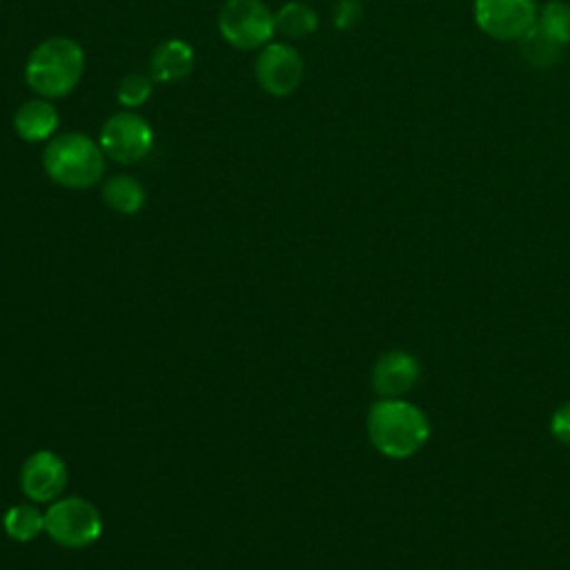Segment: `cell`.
<instances>
[{
	"mask_svg": "<svg viewBox=\"0 0 570 570\" xmlns=\"http://www.w3.org/2000/svg\"><path fill=\"white\" fill-rule=\"evenodd\" d=\"M534 27L559 47H566L570 42V4L563 0H548L539 7Z\"/></svg>",
	"mask_w": 570,
	"mask_h": 570,
	"instance_id": "2e32d148",
	"label": "cell"
},
{
	"mask_svg": "<svg viewBox=\"0 0 570 570\" xmlns=\"http://www.w3.org/2000/svg\"><path fill=\"white\" fill-rule=\"evenodd\" d=\"M45 532L62 548H87L100 539L102 517L82 497H60L45 510Z\"/></svg>",
	"mask_w": 570,
	"mask_h": 570,
	"instance_id": "277c9868",
	"label": "cell"
},
{
	"mask_svg": "<svg viewBox=\"0 0 570 570\" xmlns=\"http://www.w3.org/2000/svg\"><path fill=\"white\" fill-rule=\"evenodd\" d=\"M47 176L69 189L94 187L105 174V154L96 140L85 134L56 136L42 154Z\"/></svg>",
	"mask_w": 570,
	"mask_h": 570,
	"instance_id": "3957f363",
	"label": "cell"
},
{
	"mask_svg": "<svg viewBox=\"0 0 570 570\" xmlns=\"http://www.w3.org/2000/svg\"><path fill=\"white\" fill-rule=\"evenodd\" d=\"M194 67V49L185 40H165L151 56V78L158 82H178L189 76Z\"/></svg>",
	"mask_w": 570,
	"mask_h": 570,
	"instance_id": "7c38bea8",
	"label": "cell"
},
{
	"mask_svg": "<svg viewBox=\"0 0 570 570\" xmlns=\"http://www.w3.org/2000/svg\"><path fill=\"white\" fill-rule=\"evenodd\" d=\"M534 0H474L476 27L501 42H519L537 24Z\"/></svg>",
	"mask_w": 570,
	"mask_h": 570,
	"instance_id": "8992f818",
	"label": "cell"
},
{
	"mask_svg": "<svg viewBox=\"0 0 570 570\" xmlns=\"http://www.w3.org/2000/svg\"><path fill=\"white\" fill-rule=\"evenodd\" d=\"M550 434L563 443V445H570V401L561 403L552 416H550Z\"/></svg>",
	"mask_w": 570,
	"mask_h": 570,
	"instance_id": "ffe728a7",
	"label": "cell"
},
{
	"mask_svg": "<svg viewBox=\"0 0 570 570\" xmlns=\"http://www.w3.org/2000/svg\"><path fill=\"white\" fill-rule=\"evenodd\" d=\"M98 145L111 160L120 165H134L151 151L154 131L142 116L134 111H120L105 120Z\"/></svg>",
	"mask_w": 570,
	"mask_h": 570,
	"instance_id": "52a82bcc",
	"label": "cell"
},
{
	"mask_svg": "<svg viewBox=\"0 0 570 570\" xmlns=\"http://www.w3.org/2000/svg\"><path fill=\"white\" fill-rule=\"evenodd\" d=\"M2 528L18 543L33 541L45 532V512L36 503H18L4 512Z\"/></svg>",
	"mask_w": 570,
	"mask_h": 570,
	"instance_id": "5bb4252c",
	"label": "cell"
},
{
	"mask_svg": "<svg viewBox=\"0 0 570 570\" xmlns=\"http://www.w3.org/2000/svg\"><path fill=\"white\" fill-rule=\"evenodd\" d=\"M421 379V365L405 350L383 352L372 365V390L381 399H401Z\"/></svg>",
	"mask_w": 570,
	"mask_h": 570,
	"instance_id": "30bf717a",
	"label": "cell"
},
{
	"mask_svg": "<svg viewBox=\"0 0 570 570\" xmlns=\"http://www.w3.org/2000/svg\"><path fill=\"white\" fill-rule=\"evenodd\" d=\"M85 69L82 47L71 38H47L40 42L27 60V85L45 98L67 96L80 80Z\"/></svg>",
	"mask_w": 570,
	"mask_h": 570,
	"instance_id": "7a4b0ae2",
	"label": "cell"
},
{
	"mask_svg": "<svg viewBox=\"0 0 570 570\" xmlns=\"http://www.w3.org/2000/svg\"><path fill=\"white\" fill-rule=\"evenodd\" d=\"M220 36L236 49H258L276 31L274 13L261 0H227L218 13Z\"/></svg>",
	"mask_w": 570,
	"mask_h": 570,
	"instance_id": "5b68a950",
	"label": "cell"
},
{
	"mask_svg": "<svg viewBox=\"0 0 570 570\" xmlns=\"http://www.w3.org/2000/svg\"><path fill=\"white\" fill-rule=\"evenodd\" d=\"M519 45H521V53L528 60V65L539 67V69H546V67L554 65L559 60V53H561V47L557 42H552L548 36H543L537 27H532L519 40Z\"/></svg>",
	"mask_w": 570,
	"mask_h": 570,
	"instance_id": "e0dca14e",
	"label": "cell"
},
{
	"mask_svg": "<svg viewBox=\"0 0 570 570\" xmlns=\"http://www.w3.org/2000/svg\"><path fill=\"white\" fill-rule=\"evenodd\" d=\"M256 80L272 96H289L303 80V60L287 42H269L256 58Z\"/></svg>",
	"mask_w": 570,
	"mask_h": 570,
	"instance_id": "ba28073f",
	"label": "cell"
},
{
	"mask_svg": "<svg viewBox=\"0 0 570 570\" xmlns=\"http://www.w3.org/2000/svg\"><path fill=\"white\" fill-rule=\"evenodd\" d=\"M274 24H276V31H281L287 38H305L316 31L318 16L309 4L292 0L276 11Z\"/></svg>",
	"mask_w": 570,
	"mask_h": 570,
	"instance_id": "9a60e30c",
	"label": "cell"
},
{
	"mask_svg": "<svg viewBox=\"0 0 570 570\" xmlns=\"http://www.w3.org/2000/svg\"><path fill=\"white\" fill-rule=\"evenodd\" d=\"M361 18H363V4L358 0H338L332 9V22L341 31L356 27Z\"/></svg>",
	"mask_w": 570,
	"mask_h": 570,
	"instance_id": "d6986e66",
	"label": "cell"
},
{
	"mask_svg": "<svg viewBox=\"0 0 570 570\" xmlns=\"http://www.w3.org/2000/svg\"><path fill=\"white\" fill-rule=\"evenodd\" d=\"M67 485V465L51 450H36L20 468V488L33 503H51L60 499Z\"/></svg>",
	"mask_w": 570,
	"mask_h": 570,
	"instance_id": "9c48e42d",
	"label": "cell"
},
{
	"mask_svg": "<svg viewBox=\"0 0 570 570\" xmlns=\"http://www.w3.org/2000/svg\"><path fill=\"white\" fill-rule=\"evenodd\" d=\"M151 94V78L145 73H127L118 85V100L125 107L142 105Z\"/></svg>",
	"mask_w": 570,
	"mask_h": 570,
	"instance_id": "ac0fdd59",
	"label": "cell"
},
{
	"mask_svg": "<svg viewBox=\"0 0 570 570\" xmlns=\"http://www.w3.org/2000/svg\"><path fill=\"white\" fill-rule=\"evenodd\" d=\"M102 200L118 214L131 216L138 214L145 205V187L127 174H118L105 180Z\"/></svg>",
	"mask_w": 570,
	"mask_h": 570,
	"instance_id": "4fadbf2b",
	"label": "cell"
},
{
	"mask_svg": "<svg viewBox=\"0 0 570 570\" xmlns=\"http://www.w3.org/2000/svg\"><path fill=\"white\" fill-rule=\"evenodd\" d=\"M370 443L387 459H410L430 439L428 414L405 399H379L365 419Z\"/></svg>",
	"mask_w": 570,
	"mask_h": 570,
	"instance_id": "6da1fadb",
	"label": "cell"
},
{
	"mask_svg": "<svg viewBox=\"0 0 570 570\" xmlns=\"http://www.w3.org/2000/svg\"><path fill=\"white\" fill-rule=\"evenodd\" d=\"M60 116L58 109L47 100H27L16 109L13 127L16 134L27 142H40L47 140L58 129Z\"/></svg>",
	"mask_w": 570,
	"mask_h": 570,
	"instance_id": "8fae6325",
	"label": "cell"
}]
</instances>
